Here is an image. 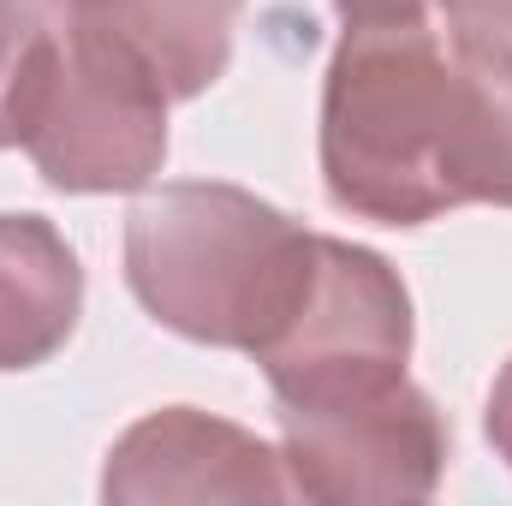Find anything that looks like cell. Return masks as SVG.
I'll return each instance as SVG.
<instances>
[{
  "mask_svg": "<svg viewBox=\"0 0 512 506\" xmlns=\"http://www.w3.org/2000/svg\"><path fill=\"white\" fill-rule=\"evenodd\" d=\"M245 0H72L60 30H78L131 60L167 102H197L233 66Z\"/></svg>",
  "mask_w": 512,
  "mask_h": 506,
  "instance_id": "cell-7",
  "label": "cell"
},
{
  "mask_svg": "<svg viewBox=\"0 0 512 506\" xmlns=\"http://www.w3.org/2000/svg\"><path fill=\"white\" fill-rule=\"evenodd\" d=\"M435 6L447 18V42L512 60V0H435Z\"/></svg>",
  "mask_w": 512,
  "mask_h": 506,
  "instance_id": "cell-10",
  "label": "cell"
},
{
  "mask_svg": "<svg viewBox=\"0 0 512 506\" xmlns=\"http://www.w3.org/2000/svg\"><path fill=\"white\" fill-rule=\"evenodd\" d=\"M322 185L376 227L512 209V60L429 24H346L322 84Z\"/></svg>",
  "mask_w": 512,
  "mask_h": 506,
  "instance_id": "cell-1",
  "label": "cell"
},
{
  "mask_svg": "<svg viewBox=\"0 0 512 506\" xmlns=\"http://www.w3.org/2000/svg\"><path fill=\"white\" fill-rule=\"evenodd\" d=\"M453 429L417 381H387L370 393L280 405V465L292 495L316 506L429 501L447 477Z\"/></svg>",
  "mask_w": 512,
  "mask_h": 506,
  "instance_id": "cell-4",
  "label": "cell"
},
{
  "mask_svg": "<svg viewBox=\"0 0 512 506\" xmlns=\"http://www.w3.org/2000/svg\"><path fill=\"white\" fill-rule=\"evenodd\" d=\"M280 405L370 393L411 364V292L387 256L316 233V256L286 322L256 346Z\"/></svg>",
  "mask_w": 512,
  "mask_h": 506,
  "instance_id": "cell-3",
  "label": "cell"
},
{
  "mask_svg": "<svg viewBox=\"0 0 512 506\" xmlns=\"http://www.w3.org/2000/svg\"><path fill=\"white\" fill-rule=\"evenodd\" d=\"M435 0H334L346 24H429Z\"/></svg>",
  "mask_w": 512,
  "mask_h": 506,
  "instance_id": "cell-11",
  "label": "cell"
},
{
  "mask_svg": "<svg viewBox=\"0 0 512 506\" xmlns=\"http://www.w3.org/2000/svg\"><path fill=\"white\" fill-rule=\"evenodd\" d=\"M286 465L280 453L197 405H167L137 417L108 453L102 501L155 506V501H286Z\"/></svg>",
  "mask_w": 512,
  "mask_h": 506,
  "instance_id": "cell-6",
  "label": "cell"
},
{
  "mask_svg": "<svg viewBox=\"0 0 512 506\" xmlns=\"http://www.w3.org/2000/svg\"><path fill=\"white\" fill-rule=\"evenodd\" d=\"M167 108L173 102L131 60L78 30H60V54L24 149L54 191H143L167 161Z\"/></svg>",
  "mask_w": 512,
  "mask_h": 506,
  "instance_id": "cell-5",
  "label": "cell"
},
{
  "mask_svg": "<svg viewBox=\"0 0 512 506\" xmlns=\"http://www.w3.org/2000/svg\"><path fill=\"white\" fill-rule=\"evenodd\" d=\"M84 310V268L42 215H0V370L48 364Z\"/></svg>",
  "mask_w": 512,
  "mask_h": 506,
  "instance_id": "cell-8",
  "label": "cell"
},
{
  "mask_svg": "<svg viewBox=\"0 0 512 506\" xmlns=\"http://www.w3.org/2000/svg\"><path fill=\"white\" fill-rule=\"evenodd\" d=\"M483 435H489V447L507 459L512 471V358L501 364V376L489 387V405H483Z\"/></svg>",
  "mask_w": 512,
  "mask_h": 506,
  "instance_id": "cell-12",
  "label": "cell"
},
{
  "mask_svg": "<svg viewBox=\"0 0 512 506\" xmlns=\"http://www.w3.org/2000/svg\"><path fill=\"white\" fill-rule=\"evenodd\" d=\"M30 6H36V12H42V18H54V24H60V18H66V6H72V0H30Z\"/></svg>",
  "mask_w": 512,
  "mask_h": 506,
  "instance_id": "cell-13",
  "label": "cell"
},
{
  "mask_svg": "<svg viewBox=\"0 0 512 506\" xmlns=\"http://www.w3.org/2000/svg\"><path fill=\"white\" fill-rule=\"evenodd\" d=\"M316 233L256 191L179 179L126 215L131 298L179 340L251 352L286 322L304 292Z\"/></svg>",
  "mask_w": 512,
  "mask_h": 506,
  "instance_id": "cell-2",
  "label": "cell"
},
{
  "mask_svg": "<svg viewBox=\"0 0 512 506\" xmlns=\"http://www.w3.org/2000/svg\"><path fill=\"white\" fill-rule=\"evenodd\" d=\"M60 54V24L30 0H0V149H18Z\"/></svg>",
  "mask_w": 512,
  "mask_h": 506,
  "instance_id": "cell-9",
  "label": "cell"
}]
</instances>
